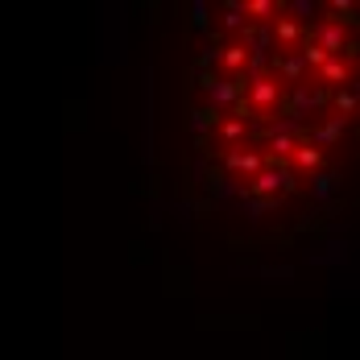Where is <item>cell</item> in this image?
<instances>
[{
    "mask_svg": "<svg viewBox=\"0 0 360 360\" xmlns=\"http://www.w3.org/2000/svg\"><path fill=\"white\" fill-rule=\"evenodd\" d=\"M179 133L195 216L290 245L340 216L356 149V8L219 0L182 25Z\"/></svg>",
    "mask_w": 360,
    "mask_h": 360,
    "instance_id": "cell-1",
    "label": "cell"
}]
</instances>
